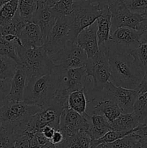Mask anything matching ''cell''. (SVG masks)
I'll return each instance as SVG.
<instances>
[{
	"label": "cell",
	"instance_id": "1",
	"mask_svg": "<svg viewBox=\"0 0 147 148\" xmlns=\"http://www.w3.org/2000/svg\"><path fill=\"white\" fill-rule=\"evenodd\" d=\"M108 48V58L111 70L110 82L116 86L137 89L145 72L137 65L130 53H121Z\"/></svg>",
	"mask_w": 147,
	"mask_h": 148
},
{
	"label": "cell",
	"instance_id": "2",
	"mask_svg": "<svg viewBox=\"0 0 147 148\" xmlns=\"http://www.w3.org/2000/svg\"><path fill=\"white\" fill-rule=\"evenodd\" d=\"M86 78L84 91L87 103L100 95L105 85L110 80L111 70L108 58V44L99 46L92 57L88 58L84 65Z\"/></svg>",
	"mask_w": 147,
	"mask_h": 148
},
{
	"label": "cell",
	"instance_id": "3",
	"mask_svg": "<svg viewBox=\"0 0 147 148\" xmlns=\"http://www.w3.org/2000/svg\"><path fill=\"white\" fill-rule=\"evenodd\" d=\"M59 72V68L55 67L46 75L32 77L26 84L23 101L41 108L48 105L58 90Z\"/></svg>",
	"mask_w": 147,
	"mask_h": 148
},
{
	"label": "cell",
	"instance_id": "4",
	"mask_svg": "<svg viewBox=\"0 0 147 148\" xmlns=\"http://www.w3.org/2000/svg\"><path fill=\"white\" fill-rule=\"evenodd\" d=\"M40 109L38 106L27 103L24 101L9 102L6 99L0 108L2 128L20 136L26 130L32 117Z\"/></svg>",
	"mask_w": 147,
	"mask_h": 148
},
{
	"label": "cell",
	"instance_id": "5",
	"mask_svg": "<svg viewBox=\"0 0 147 148\" xmlns=\"http://www.w3.org/2000/svg\"><path fill=\"white\" fill-rule=\"evenodd\" d=\"M17 50L20 65L25 71L27 82L32 77L44 75L56 67L43 46L24 48L17 45Z\"/></svg>",
	"mask_w": 147,
	"mask_h": 148
},
{
	"label": "cell",
	"instance_id": "6",
	"mask_svg": "<svg viewBox=\"0 0 147 148\" xmlns=\"http://www.w3.org/2000/svg\"><path fill=\"white\" fill-rule=\"evenodd\" d=\"M101 13L102 8L92 4L89 0H74L71 12L68 16L70 25L69 40L76 41L79 33L96 22Z\"/></svg>",
	"mask_w": 147,
	"mask_h": 148
},
{
	"label": "cell",
	"instance_id": "7",
	"mask_svg": "<svg viewBox=\"0 0 147 148\" xmlns=\"http://www.w3.org/2000/svg\"><path fill=\"white\" fill-rule=\"evenodd\" d=\"M59 72V87L53 100L68 107V98L71 92L84 88L86 80L85 66L70 69H61Z\"/></svg>",
	"mask_w": 147,
	"mask_h": 148
},
{
	"label": "cell",
	"instance_id": "8",
	"mask_svg": "<svg viewBox=\"0 0 147 148\" xmlns=\"http://www.w3.org/2000/svg\"><path fill=\"white\" fill-rule=\"evenodd\" d=\"M56 67L70 69L84 66L87 61V55L83 49L75 41L69 40L63 49L50 57Z\"/></svg>",
	"mask_w": 147,
	"mask_h": 148
},
{
	"label": "cell",
	"instance_id": "9",
	"mask_svg": "<svg viewBox=\"0 0 147 148\" xmlns=\"http://www.w3.org/2000/svg\"><path fill=\"white\" fill-rule=\"evenodd\" d=\"M66 108L52 100L48 105L42 108L32 117L25 131L37 133L46 126H50L58 130L61 114Z\"/></svg>",
	"mask_w": 147,
	"mask_h": 148
},
{
	"label": "cell",
	"instance_id": "10",
	"mask_svg": "<svg viewBox=\"0 0 147 148\" xmlns=\"http://www.w3.org/2000/svg\"><path fill=\"white\" fill-rule=\"evenodd\" d=\"M111 12V33L120 27L137 30L146 16L131 11L122 0H115L109 5Z\"/></svg>",
	"mask_w": 147,
	"mask_h": 148
},
{
	"label": "cell",
	"instance_id": "11",
	"mask_svg": "<svg viewBox=\"0 0 147 148\" xmlns=\"http://www.w3.org/2000/svg\"><path fill=\"white\" fill-rule=\"evenodd\" d=\"M139 93L137 89H128L116 86L109 81L101 92L99 98H108L115 102L122 111V113H131Z\"/></svg>",
	"mask_w": 147,
	"mask_h": 148
},
{
	"label": "cell",
	"instance_id": "12",
	"mask_svg": "<svg viewBox=\"0 0 147 148\" xmlns=\"http://www.w3.org/2000/svg\"><path fill=\"white\" fill-rule=\"evenodd\" d=\"M69 30L68 16L58 18L43 45V49L50 57L63 49L66 41L69 40Z\"/></svg>",
	"mask_w": 147,
	"mask_h": 148
},
{
	"label": "cell",
	"instance_id": "13",
	"mask_svg": "<svg viewBox=\"0 0 147 148\" xmlns=\"http://www.w3.org/2000/svg\"><path fill=\"white\" fill-rule=\"evenodd\" d=\"M141 44L138 30L128 27H120L110 33L108 46L121 53H130Z\"/></svg>",
	"mask_w": 147,
	"mask_h": 148
},
{
	"label": "cell",
	"instance_id": "14",
	"mask_svg": "<svg viewBox=\"0 0 147 148\" xmlns=\"http://www.w3.org/2000/svg\"><path fill=\"white\" fill-rule=\"evenodd\" d=\"M85 113L80 114L69 108L63 110L61 114L59 127V130L63 135V140L81 130L89 132V123Z\"/></svg>",
	"mask_w": 147,
	"mask_h": 148
},
{
	"label": "cell",
	"instance_id": "15",
	"mask_svg": "<svg viewBox=\"0 0 147 148\" xmlns=\"http://www.w3.org/2000/svg\"><path fill=\"white\" fill-rule=\"evenodd\" d=\"M86 113L88 114H102L111 122L122 114V111L112 101L108 98H101L88 102Z\"/></svg>",
	"mask_w": 147,
	"mask_h": 148
},
{
	"label": "cell",
	"instance_id": "16",
	"mask_svg": "<svg viewBox=\"0 0 147 148\" xmlns=\"http://www.w3.org/2000/svg\"><path fill=\"white\" fill-rule=\"evenodd\" d=\"M97 25L95 22L79 33L76 39V43L84 50L88 58H91L99 51L97 36Z\"/></svg>",
	"mask_w": 147,
	"mask_h": 148
},
{
	"label": "cell",
	"instance_id": "17",
	"mask_svg": "<svg viewBox=\"0 0 147 148\" xmlns=\"http://www.w3.org/2000/svg\"><path fill=\"white\" fill-rule=\"evenodd\" d=\"M26 84L27 77L25 71L22 65L17 64L15 73L11 80L10 90L7 97V101L9 102L22 101Z\"/></svg>",
	"mask_w": 147,
	"mask_h": 148
},
{
	"label": "cell",
	"instance_id": "18",
	"mask_svg": "<svg viewBox=\"0 0 147 148\" xmlns=\"http://www.w3.org/2000/svg\"><path fill=\"white\" fill-rule=\"evenodd\" d=\"M57 17L53 14L48 7L37 8L36 11L32 14V23L39 26L45 41L49 33L51 31L53 25L57 20Z\"/></svg>",
	"mask_w": 147,
	"mask_h": 148
},
{
	"label": "cell",
	"instance_id": "19",
	"mask_svg": "<svg viewBox=\"0 0 147 148\" xmlns=\"http://www.w3.org/2000/svg\"><path fill=\"white\" fill-rule=\"evenodd\" d=\"M18 37L22 43V46L24 48L42 46L45 43L40 27L34 23L26 25L18 35Z\"/></svg>",
	"mask_w": 147,
	"mask_h": 148
},
{
	"label": "cell",
	"instance_id": "20",
	"mask_svg": "<svg viewBox=\"0 0 147 148\" xmlns=\"http://www.w3.org/2000/svg\"><path fill=\"white\" fill-rule=\"evenodd\" d=\"M89 123V134L92 140H97L105 135L108 131L112 130L111 122L102 114L85 113Z\"/></svg>",
	"mask_w": 147,
	"mask_h": 148
},
{
	"label": "cell",
	"instance_id": "21",
	"mask_svg": "<svg viewBox=\"0 0 147 148\" xmlns=\"http://www.w3.org/2000/svg\"><path fill=\"white\" fill-rule=\"evenodd\" d=\"M97 25V36L99 46L108 44L111 33V12L109 6L102 8V13L96 20Z\"/></svg>",
	"mask_w": 147,
	"mask_h": 148
},
{
	"label": "cell",
	"instance_id": "22",
	"mask_svg": "<svg viewBox=\"0 0 147 148\" xmlns=\"http://www.w3.org/2000/svg\"><path fill=\"white\" fill-rule=\"evenodd\" d=\"M139 124L141 121L133 112L122 113L118 118L111 121V127L112 130L115 131L130 132Z\"/></svg>",
	"mask_w": 147,
	"mask_h": 148
},
{
	"label": "cell",
	"instance_id": "23",
	"mask_svg": "<svg viewBox=\"0 0 147 148\" xmlns=\"http://www.w3.org/2000/svg\"><path fill=\"white\" fill-rule=\"evenodd\" d=\"M92 139L89 132L85 130H81L76 134L65 138L57 147H90Z\"/></svg>",
	"mask_w": 147,
	"mask_h": 148
},
{
	"label": "cell",
	"instance_id": "24",
	"mask_svg": "<svg viewBox=\"0 0 147 148\" xmlns=\"http://www.w3.org/2000/svg\"><path fill=\"white\" fill-rule=\"evenodd\" d=\"M87 101L84 89L78 90L71 92L68 98V108L80 114L86 112Z\"/></svg>",
	"mask_w": 147,
	"mask_h": 148
},
{
	"label": "cell",
	"instance_id": "25",
	"mask_svg": "<svg viewBox=\"0 0 147 148\" xmlns=\"http://www.w3.org/2000/svg\"><path fill=\"white\" fill-rule=\"evenodd\" d=\"M97 147L102 148V147H128V148H139L141 147V143H139L136 137L134 136L132 132L130 133L128 135L122 137L118 140L112 142V143H101Z\"/></svg>",
	"mask_w": 147,
	"mask_h": 148
},
{
	"label": "cell",
	"instance_id": "26",
	"mask_svg": "<svg viewBox=\"0 0 147 148\" xmlns=\"http://www.w3.org/2000/svg\"><path fill=\"white\" fill-rule=\"evenodd\" d=\"M17 64L13 59L0 55V79H12Z\"/></svg>",
	"mask_w": 147,
	"mask_h": 148
},
{
	"label": "cell",
	"instance_id": "27",
	"mask_svg": "<svg viewBox=\"0 0 147 148\" xmlns=\"http://www.w3.org/2000/svg\"><path fill=\"white\" fill-rule=\"evenodd\" d=\"M0 55L6 56L13 59L17 64H20V60L17 54V44L14 42H10L4 38L0 33Z\"/></svg>",
	"mask_w": 147,
	"mask_h": 148
},
{
	"label": "cell",
	"instance_id": "28",
	"mask_svg": "<svg viewBox=\"0 0 147 148\" xmlns=\"http://www.w3.org/2000/svg\"><path fill=\"white\" fill-rule=\"evenodd\" d=\"M19 0H10L0 9V25L6 24L15 15Z\"/></svg>",
	"mask_w": 147,
	"mask_h": 148
},
{
	"label": "cell",
	"instance_id": "29",
	"mask_svg": "<svg viewBox=\"0 0 147 148\" xmlns=\"http://www.w3.org/2000/svg\"><path fill=\"white\" fill-rule=\"evenodd\" d=\"M74 0H58L57 2L50 7V10L57 18L67 17L71 12Z\"/></svg>",
	"mask_w": 147,
	"mask_h": 148
},
{
	"label": "cell",
	"instance_id": "30",
	"mask_svg": "<svg viewBox=\"0 0 147 148\" xmlns=\"http://www.w3.org/2000/svg\"><path fill=\"white\" fill-rule=\"evenodd\" d=\"M130 54L133 56L137 65L144 72H147V43H141Z\"/></svg>",
	"mask_w": 147,
	"mask_h": 148
},
{
	"label": "cell",
	"instance_id": "31",
	"mask_svg": "<svg viewBox=\"0 0 147 148\" xmlns=\"http://www.w3.org/2000/svg\"><path fill=\"white\" fill-rule=\"evenodd\" d=\"M14 147H39L35 133L25 131L17 138Z\"/></svg>",
	"mask_w": 147,
	"mask_h": 148
},
{
	"label": "cell",
	"instance_id": "32",
	"mask_svg": "<svg viewBox=\"0 0 147 148\" xmlns=\"http://www.w3.org/2000/svg\"><path fill=\"white\" fill-rule=\"evenodd\" d=\"M133 112L139 118L141 123H142L147 113V92L138 95L134 103Z\"/></svg>",
	"mask_w": 147,
	"mask_h": 148
},
{
	"label": "cell",
	"instance_id": "33",
	"mask_svg": "<svg viewBox=\"0 0 147 148\" xmlns=\"http://www.w3.org/2000/svg\"><path fill=\"white\" fill-rule=\"evenodd\" d=\"M37 10V4L35 0H19L17 12L22 17L31 16Z\"/></svg>",
	"mask_w": 147,
	"mask_h": 148
},
{
	"label": "cell",
	"instance_id": "34",
	"mask_svg": "<svg viewBox=\"0 0 147 148\" xmlns=\"http://www.w3.org/2000/svg\"><path fill=\"white\" fill-rule=\"evenodd\" d=\"M19 135L1 128L0 130V147H14L16 140Z\"/></svg>",
	"mask_w": 147,
	"mask_h": 148
},
{
	"label": "cell",
	"instance_id": "35",
	"mask_svg": "<svg viewBox=\"0 0 147 148\" xmlns=\"http://www.w3.org/2000/svg\"><path fill=\"white\" fill-rule=\"evenodd\" d=\"M131 11L147 17V0H122Z\"/></svg>",
	"mask_w": 147,
	"mask_h": 148
},
{
	"label": "cell",
	"instance_id": "36",
	"mask_svg": "<svg viewBox=\"0 0 147 148\" xmlns=\"http://www.w3.org/2000/svg\"><path fill=\"white\" fill-rule=\"evenodd\" d=\"M141 143V147H147V123H141L132 132Z\"/></svg>",
	"mask_w": 147,
	"mask_h": 148
},
{
	"label": "cell",
	"instance_id": "37",
	"mask_svg": "<svg viewBox=\"0 0 147 148\" xmlns=\"http://www.w3.org/2000/svg\"><path fill=\"white\" fill-rule=\"evenodd\" d=\"M12 79H0V103H4L10 90Z\"/></svg>",
	"mask_w": 147,
	"mask_h": 148
},
{
	"label": "cell",
	"instance_id": "38",
	"mask_svg": "<svg viewBox=\"0 0 147 148\" xmlns=\"http://www.w3.org/2000/svg\"><path fill=\"white\" fill-rule=\"evenodd\" d=\"M140 33V41L141 43H147V17L140 23L137 30Z\"/></svg>",
	"mask_w": 147,
	"mask_h": 148
},
{
	"label": "cell",
	"instance_id": "39",
	"mask_svg": "<svg viewBox=\"0 0 147 148\" xmlns=\"http://www.w3.org/2000/svg\"><path fill=\"white\" fill-rule=\"evenodd\" d=\"M63 140V134H62L61 132L59 131V130L55 131L54 134H53V135L52 136L51 139H50V142H51L53 144H54L56 147H57L58 145L60 144Z\"/></svg>",
	"mask_w": 147,
	"mask_h": 148
},
{
	"label": "cell",
	"instance_id": "40",
	"mask_svg": "<svg viewBox=\"0 0 147 148\" xmlns=\"http://www.w3.org/2000/svg\"><path fill=\"white\" fill-rule=\"evenodd\" d=\"M137 90L138 91L139 95L141 93H144V92H147V72L144 73V77H143L139 86L137 88Z\"/></svg>",
	"mask_w": 147,
	"mask_h": 148
},
{
	"label": "cell",
	"instance_id": "41",
	"mask_svg": "<svg viewBox=\"0 0 147 148\" xmlns=\"http://www.w3.org/2000/svg\"><path fill=\"white\" fill-rule=\"evenodd\" d=\"M55 131H56V130L53 127H50V126H46V127H44L42 129V130L40 132L43 133L45 137H47L49 140H50L52 136L54 134Z\"/></svg>",
	"mask_w": 147,
	"mask_h": 148
},
{
	"label": "cell",
	"instance_id": "42",
	"mask_svg": "<svg viewBox=\"0 0 147 148\" xmlns=\"http://www.w3.org/2000/svg\"><path fill=\"white\" fill-rule=\"evenodd\" d=\"M115 0H89L92 4L99 5L101 8L105 7V6H109L110 4H112Z\"/></svg>",
	"mask_w": 147,
	"mask_h": 148
},
{
	"label": "cell",
	"instance_id": "43",
	"mask_svg": "<svg viewBox=\"0 0 147 148\" xmlns=\"http://www.w3.org/2000/svg\"><path fill=\"white\" fill-rule=\"evenodd\" d=\"M37 4V8H42L44 7H49L50 0H35Z\"/></svg>",
	"mask_w": 147,
	"mask_h": 148
},
{
	"label": "cell",
	"instance_id": "44",
	"mask_svg": "<svg viewBox=\"0 0 147 148\" xmlns=\"http://www.w3.org/2000/svg\"><path fill=\"white\" fill-rule=\"evenodd\" d=\"M9 1H10V0H0V9L1 8V7H2L4 4H5L6 3L8 2Z\"/></svg>",
	"mask_w": 147,
	"mask_h": 148
},
{
	"label": "cell",
	"instance_id": "45",
	"mask_svg": "<svg viewBox=\"0 0 147 148\" xmlns=\"http://www.w3.org/2000/svg\"><path fill=\"white\" fill-rule=\"evenodd\" d=\"M142 123H147V113H146V115L145 118H144V121H143Z\"/></svg>",
	"mask_w": 147,
	"mask_h": 148
}]
</instances>
